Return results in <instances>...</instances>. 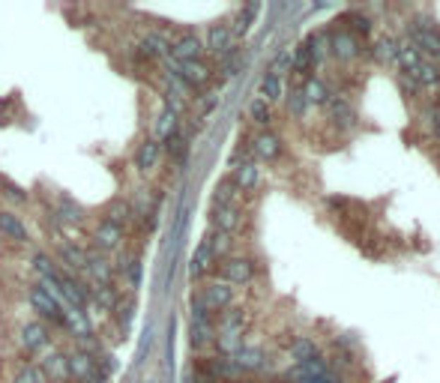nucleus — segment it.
Instances as JSON below:
<instances>
[{"instance_id":"obj_25","label":"nucleus","mask_w":440,"mask_h":383,"mask_svg":"<svg viewBox=\"0 0 440 383\" xmlns=\"http://www.w3.org/2000/svg\"><path fill=\"white\" fill-rule=\"evenodd\" d=\"M177 120H180V114H174L171 108H162V114H159L156 123H153V135H156L159 144L168 141L174 132H180V129H177Z\"/></svg>"},{"instance_id":"obj_21","label":"nucleus","mask_w":440,"mask_h":383,"mask_svg":"<svg viewBox=\"0 0 440 383\" xmlns=\"http://www.w3.org/2000/svg\"><path fill=\"white\" fill-rule=\"evenodd\" d=\"M330 45H333V51H335L338 60H354V57H359V42H357V36L347 33V30L330 36Z\"/></svg>"},{"instance_id":"obj_42","label":"nucleus","mask_w":440,"mask_h":383,"mask_svg":"<svg viewBox=\"0 0 440 383\" xmlns=\"http://www.w3.org/2000/svg\"><path fill=\"white\" fill-rule=\"evenodd\" d=\"M165 150H168V156L171 159H183L186 153H189V141H186V135H180V132H174L168 141H165Z\"/></svg>"},{"instance_id":"obj_41","label":"nucleus","mask_w":440,"mask_h":383,"mask_svg":"<svg viewBox=\"0 0 440 383\" xmlns=\"http://www.w3.org/2000/svg\"><path fill=\"white\" fill-rule=\"evenodd\" d=\"M258 16V4H251V6H246L240 16H237V21H234V28H231V33H234V40L237 36H243L249 28H251V18Z\"/></svg>"},{"instance_id":"obj_39","label":"nucleus","mask_w":440,"mask_h":383,"mask_svg":"<svg viewBox=\"0 0 440 383\" xmlns=\"http://www.w3.org/2000/svg\"><path fill=\"white\" fill-rule=\"evenodd\" d=\"M413 78L420 81V87H440V69L434 66V63L422 60V66L413 72Z\"/></svg>"},{"instance_id":"obj_7","label":"nucleus","mask_w":440,"mask_h":383,"mask_svg":"<svg viewBox=\"0 0 440 383\" xmlns=\"http://www.w3.org/2000/svg\"><path fill=\"white\" fill-rule=\"evenodd\" d=\"M57 266L63 273H69V276H84V266H87V249L78 246V242H66L63 240L60 246H57Z\"/></svg>"},{"instance_id":"obj_43","label":"nucleus","mask_w":440,"mask_h":383,"mask_svg":"<svg viewBox=\"0 0 440 383\" xmlns=\"http://www.w3.org/2000/svg\"><path fill=\"white\" fill-rule=\"evenodd\" d=\"M420 117L425 120V126L434 132V138L440 141V105H425V111L420 114Z\"/></svg>"},{"instance_id":"obj_46","label":"nucleus","mask_w":440,"mask_h":383,"mask_svg":"<svg viewBox=\"0 0 440 383\" xmlns=\"http://www.w3.org/2000/svg\"><path fill=\"white\" fill-rule=\"evenodd\" d=\"M6 189H9V192H4V195H6V198H12V201H18V204H24V201H28V195H24V192H21L18 186H12V183H6Z\"/></svg>"},{"instance_id":"obj_10","label":"nucleus","mask_w":440,"mask_h":383,"mask_svg":"<svg viewBox=\"0 0 440 383\" xmlns=\"http://www.w3.org/2000/svg\"><path fill=\"white\" fill-rule=\"evenodd\" d=\"M201 54H204V40L198 33H180L171 40V57L177 63L201 60Z\"/></svg>"},{"instance_id":"obj_31","label":"nucleus","mask_w":440,"mask_h":383,"mask_svg":"<svg viewBox=\"0 0 440 383\" xmlns=\"http://www.w3.org/2000/svg\"><path fill=\"white\" fill-rule=\"evenodd\" d=\"M30 270L40 276V282H42V278H52L54 273H60V266H57V261L52 258V254L33 252V254H30Z\"/></svg>"},{"instance_id":"obj_28","label":"nucleus","mask_w":440,"mask_h":383,"mask_svg":"<svg viewBox=\"0 0 440 383\" xmlns=\"http://www.w3.org/2000/svg\"><path fill=\"white\" fill-rule=\"evenodd\" d=\"M237 198H240V189L234 186V180L216 183V192H213V207H237Z\"/></svg>"},{"instance_id":"obj_38","label":"nucleus","mask_w":440,"mask_h":383,"mask_svg":"<svg viewBox=\"0 0 440 383\" xmlns=\"http://www.w3.org/2000/svg\"><path fill=\"white\" fill-rule=\"evenodd\" d=\"M303 93H306V99H309V102H321V105H326V102L333 99L330 87H326L321 78H309V81L303 84Z\"/></svg>"},{"instance_id":"obj_14","label":"nucleus","mask_w":440,"mask_h":383,"mask_svg":"<svg viewBox=\"0 0 440 383\" xmlns=\"http://www.w3.org/2000/svg\"><path fill=\"white\" fill-rule=\"evenodd\" d=\"M138 48H141L150 60L168 57L171 54V33L168 30H147L141 36V42H138Z\"/></svg>"},{"instance_id":"obj_16","label":"nucleus","mask_w":440,"mask_h":383,"mask_svg":"<svg viewBox=\"0 0 440 383\" xmlns=\"http://www.w3.org/2000/svg\"><path fill=\"white\" fill-rule=\"evenodd\" d=\"M63 353H66V368H69V377H72V380L84 383L87 377H90V372L96 368V363H93L90 353H81V350H75V348L63 350Z\"/></svg>"},{"instance_id":"obj_2","label":"nucleus","mask_w":440,"mask_h":383,"mask_svg":"<svg viewBox=\"0 0 440 383\" xmlns=\"http://www.w3.org/2000/svg\"><path fill=\"white\" fill-rule=\"evenodd\" d=\"M33 365L40 368L42 377H45L48 383H69V380H72V377H69V368H66V353H63L54 341L45 344V348L36 353Z\"/></svg>"},{"instance_id":"obj_33","label":"nucleus","mask_w":440,"mask_h":383,"mask_svg":"<svg viewBox=\"0 0 440 383\" xmlns=\"http://www.w3.org/2000/svg\"><path fill=\"white\" fill-rule=\"evenodd\" d=\"M326 114L335 120V123H354V111H350V102L347 99H342V96H335L333 93V99L326 102Z\"/></svg>"},{"instance_id":"obj_3","label":"nucleus","mask_w":440,"mask_h":383,"mask_svg":"<svg viewBox=\"0 0 440 383\" xmlns=\"http://www.w3.org/2000/svg\"><path fill=\"white\" fill-rule=\"evenodd\" d=\"M216 273H219V282L231 285V288L234 285H251L255 282V261L246 258V254H231V258L219 261Z\"/></svg>"},{"instance_id":"obj_48","label":"nucleus","mask_w":440,"mask_h":383,"mask_svg":"<svg viewBox=\"0 0 440 383\" xmlns=\"http://www.w3.org/2000/svg\"><path fill=\"white\" fill-rule=\"evenodd\" d=\"M141 383H156V380H141Z\"/></svg>"},{"instance_id":"obj_22","label":"nucleus","mask_w":440,"mask_h":383,"mask_svg":"<svg viewBox=\"0 0 440 383\" xmlns=\"http://www.w3.org/2000/svg\"><path fill=\"white\" fill-rule=\"evenodd\" d=\"M231 360L240 372H261V368L267 365V353H263L261 348H243L237 356H231Z\"/></svg>"},{"instance_id":"obj_17","label":"nucleus","mask_w":440,"mask_h":383,"mask_svg":"<svg viewBox=\"0 0 440 383\" xmlns=\"http://www.w3.org/2000/svg\"><path fill=\"white\" fill-rule=\"evenodd\" d=\"M159 159H162V144L156 141V138H147L144 144H138V150H135V168L141 171V174H147V171H153L156 165H159Z\"/></svg>"},{"instance_id":"obj_13","label":"nucleus","mask_w":440,"mask_h":383,"mask_svg":"<svg viewBox=\"0 0 440 383\" xmlns=\"http://www.w3.org/2000/svg\"><path fill=\"white\" fill-rule=\"evenodd\" d=\"M249 150H251V156H258L263 162H273V159L282 156V138L275 135V132H270V129L267 132H258L255 138H251Z\"/></svg>"},{"instance_id":"obj_26","label":"nucleus","mask_w":440,"mask_h":383,"mask_svg":"<svg viewBox=\"0 0 440 383\" xmlns=\"http://www.w3.org/2000/svg\"><path fill=\"white\" fill-rule=\"evenodd\" d=\"M105 222L117 225V228H123V231H126V225H132V207H129V201H123V198L111 201L108 207H105Z\"/></svg>"},{"instance_id":"obj_44","label":"nucleus","mask_w":440,"mask_h":383,"mask_svg":"<svg viewBox=\"0 0 440 383\" xmlns=\"http://www.w3.org/2000/svg\"><path fill=\"white\" fill-rule=\"evenodd\" d=\"M398 84L405 87V93H408V96H417V93H422V87H420V81L413 78V75H405V72H398Z\"/></svg>"},{"instance_id":"obj_5","label":"nucleus","mask_w":440,"mask_h":383,"mask_svg":"<svg viewBox=\"0 0 440 383\" xmlns=\"http://www.w3.org/2000/svg\"><path fill=\"white\" fill-rule=\"evenodd\" d=\"M16 344H18V350L36 356V353L45 348V344H52V333H48V326L42 321H28V324L18 326Z\"/></svg>"},{"instance_id":"obj_12","label":"nucleus","mask_w":440,"mask_h":383,"mask_svg":"<svg viewBox=\"0 0 440 383\" xmlns=\"http://www.w3.org/2000/svg\"><path fill=\"white\" fill-rule=\"evenodd\" d=\"M177 75L189 90H195V87H204L213 78V66L204 60H189V63H180L177 66Z\"/></svg>"},{"instance_id":"obj_34","label":"nucleus","mask_w":440,"mask_h":383,"mask_svg":"<svg viewBox=\"0 0 440 383\" xmlns=\"http://www.w3.org/2000/svg\"><path fill=\"white\" fill-rule=\"evenodd\" d=\"M52 216H57V219H63L66 225H84L81 207H78V204H72L69 198H60V201H57V210H54Z\"/></svg>"},{"instance_id":"obj_36","label":"nucleus","mask_w":440,"mask_h":383,"mask_svg":"<svg viewBox=\"0 0 440 383\" xmlns=\"http://www.w3.org/2000/svg\"><path fill=\"white\" fill-rule=\"evenodd\" d=\"M219 329H243L246 326V309L243 305H231V309H225L219 317H216Z\"/></svg>"},{"instance_id":"obj_27","label":"nucleus","mask_w":440,"mask_h":383,"mask_svg":"<svg viewBox=\"0 0 440 383\" xmlns=\"http://www.w3.org/2000/svg\"><path fill=\"white\" fill-rule=\"evenodd\" d=\"M371 54H374V60L386 63V66H396V57H398V40H393V36H381V40H374Z\"/></svg>"},{"instance_id":"obj_45","label":"nucleus","mask_w":440,"mask_h":383,"mask_svg":"<svg viewBox=\"0 0 440 383\" xmlns=\"http://www.w3.org/2000/svg\"><path fill=\"white\" fill-rule=\"evenodd\" d=\"M216 102H219V99H216V96H213V93H207V96H201V99H198V111H201V114H210L213 108H216Z\"/></svg>"},{"instance_id":"obj_6","label":"nucleus","mask_w":440,"mask_h":383,"mask_svg":"<svg viewBox=\"0 0 440 383\" xmlns=\"http://www.w3.org/2000/svg\"><path fill=\"white\" fill-rule=\"evenodd\" d=\"M408 33H410V45L420 51V54L425 57H440V33L432 28V24H425V21H413L410 28H408Z\"/></svg>"},{"instance_id":"obj_29","label":"nucleus","mask_w":440,"mask_h":383,"mask_svg":"<svg viewBox=\"0 0 440 383\" xmlns=\"http://www.w3.org/2000/svg\"><path fill=\"white\" fill-rule=\"evenodd\" d=\"M135 314V293H120V300L114 305V312H111V317H114L117 329H126Z\"/></svg>"},{"instance_id":"obj_15","label":"nucleus","mask_w":440,"mask_h":383,"mask_svg":"<svg viewBox=\"0 0 440 383\" xmlns=\"http://www.w3.org/2000/svg\"><path fill=\"white\" fill-rule=\"evenodd\" d=\"M0 234H4V240H9L12 246H28V242H30L28 225H24L18 216L9 213V210H0Z\"/></svg>"},{"instance_id":"obj_1","label":"nucleus","mask_w":440,"mask_h":383,"mask_svg":"<svg viewBox=\"0 0 440 383\" xmlns=\"http://www.w3.org/2000/svg\"><path fill=\"white\" fill-rule=\"evenodd\" d=\"M28 305L40 314L42 324H54L63 326V314H66V305H63L57 297H52L42 285H30L28 288Z\"/></svg>"},{"instance_id":"obj_30","label":"nucleus","mask_w":440,"mask_h":383,"mask_svg":"<svg viewBox=\"0 0 440 383\" xmlns=\"http://www.w3.org/2000/svg\"><path fill=\"white\" fill-rule=\"evenodd\" d=\"M261 99L263 102H279V99H285V78H279V75H273V72H267L263 75V81H261Z\"/></svg>"},{"instance_id":"obj_18","label":"nucleus","mask_w":440,"mask_h":383,"mask_svg":"<svg viewBox=\"0 0 440 383\" xmlns=\"http://www.w3.org/2000/svg\"><path fill=\"white\" fill-rule=\"evenodd\" d=\"M231 180H234L237 189H240V195H243V192H255L258 183H261V168L251 159H246L243 165H237V168H234Z\"/></svg>"},{"instance_id":"obj_4","label":"nucleus","mask_w":440,"mask_h":383,"mask_svg":"<svg viewBox=\"0 0 440 383\" xmlns=\"http://www.w3.org/2000/svg\"><path fill=\"white\" fill-rule=\"evenodd\" d=\"M234 300H237V290L231 288V285H225V282H207L204 288L198 290V297H195V302H201L207 312H213V314H222L225 309H231L234 305Z\"/></svg>"},{"instance_id":"obj_24","label":"nucleus","mask_w":440,"mask_h":383,"mask_svg":"<svg viewBox=\"0 0 440 383\" xmlns=\"http://www.w3.org/2000/svg\"><path fill=\"white\" fill-rule=\"evenodd\" d=\"M213 270H216V261H213V254L207 252L204 242H201V246L195 249V254H192V261H189V273H192V278H204Z\"/></svg>"},{"instance_id":"obj_11","label":"nucleus","mask_w":440,"mask_h":383,"mask_svg":"<svg viewBox=\"0 0 440 383\" xmlns=\"http://www.w3.org/2000/svg\"><path fill=\"white\" fill-rule=\"evenodd\" d=\"M243 222L246 219H243L240 207H213L210 210V225H213V231H219V234L234 237L243 228Z\"/></svg>"},{"instance_id":"obj_23","label":"nucleus","mask_w":440,"mask_h":383,"mask_svg":"<svg viewBox=\"0 0 440 383\" xmlns=\"http://www.w3.org/2000/svg\"><path fill=\"white\" fill-rule=\"evenodd\" d=\"M422 54L417 48H413L410 42H398V57H396V66H398V72H405V75H413L420 66H422Z\"/></svg>"},{"instance_id":"obj_37","label":"nucleus","mask_w":440,"mask_h":383,"mask_svg":"<svg viewBox=\"0 0 440 383\" xmlns=\"http://www.w3.org/2000/svg\"><path fill=\"white\" fill-rule=\"evenodd\" d=\"M321 350H318V341H311V338H303L299 336L294 344H291V356H294V363L299 365V363H309V360H314Z\"/></svg>"},{"instance_id":"obj_9","label":"nucleus","mask_w":440,"mask_h":383,"mask_svg":"<svg viewBox=\"0 0 440 383\" xmlns=\"http://www.w3.org/2000/svg\"><path fill=\"white\" fill-rule=\"evenodd\" d=\"M204 51H210L213 57H225V54H231L234 51V33H231V24H210V30H207V42H204Z\"/></svg>"},{"instance_id":"obj_20","label":"nucleus","mask_w":440,"mask_h":383,"mask_svg":"<svg viewBox=\"0 0 440 383\" xmlns=\"http://www.w3.org/2000/svg\"><path fill=\"white\" fill-rule=\"evenodd\" d=\"M234 237H228V234H219V231H210L207 237H204V246H207V252L213 254V261H225V258H231L234 254Z\"/></svg>"},{"instance_id":"obj_35","label":"nucleus","mask_w":440,"mask_h":383,"mask_svg":"<svg viewBox=\"0 0 440 383\" xmlns=\"http://www.w3.org/2000/svg\"><path fill=\"white\" fill-rule=\"evenodd\" d=\"M249 117H251V123L261 126V132H267L270 123H273V105L270 102H263V99H255L249 105Z\"/></svg>"},{"instance_id":"obj_40","label":"nucleus","mask_w":440,"mask_h":383,"mask_svg":"<svg viewBox=\"0 0 440 383\" xmlns=\"http://www.w3.org/2000/svg\"><path fill=\"white\" fill-rule=\"evenodd\" d=\"M285 99H287V111H291L294 117H303V114L309 111V99L303 93V87H294V90L287 93Z\"/></svg>"},{"instance_id":"obj_32","label":"nucleus","mask_w":440,"mask_h":383,"mask_svg":"<svg viewBox=\"0 0 440 383\" xmlns=\"http://www.w3.org/2000/svg\"><path fill=\"white\" fill-rule=\"evenodd\" d=\"M216 344V326L213 324H192V348L207 350Z\"/></svg>"},{"instance_id":"obj_19","label":"nucleus","mask_w":440,"mask_h":383,"mask_svg":"<svg viewBox=\"0 0 440 383\" xmlns=\"http://www.w3.org/2000/svg\"><path fill=\"white\" fill-rule=\"evenodd\" d=\"M222 356H237L243 348H246V341H243V329H219L216 333V344H213Z\"/></svg>"},{"instance_id":"obj_47","label":"nucleus","mask_w":440,"mask_h":383,"mask_svg":"<svg viewBox=\"0 0 440 383\" xmlns=\"http://www.w3.org/2000/svg\"><path fill=\"white\" fill-rule=\"evenodd\" d=\"M354 28H357L359 33H369V18H359V16H357V18H354Z\"/></svg>"},{"instance_id":"obj_8","label":"nucleus","mask_w":440,"mask_h":383,"mask_svg":"<svg viewBox=\"0 0 440 383\" xmlns=\"http://www.w3.org/2000/svg\"><path fill=\"white\" fill-rule=\"evenodd\" d=\"M126 246V231L111 222H99L93 228V249H99L102 254H111V252H120Z\"/></svg>"}]
</instances>
